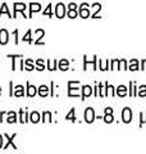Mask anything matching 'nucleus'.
<instances>
[{
    "instance_id": "20",
    "label": "nucleus",
    "mask_w": 146,
    "mask_h": 154,
    "mask_svg": "<svg viewBox=\"0 0 146 154\" xmlns=\"http://www.w3.org/2000/svg\"><path fill=\"white\" fill-rule=\"evenodd\" d=\"M26 69H28V71H32L33 69V66H32V60L31 59L26 60Z\"/></svg>"
},
{
    "instance_id": "11",
    "label": "nucleus",
    "mask_w": 146,
    "mask_h": 154,
    "mask_svg": "<svg viewBox=\"0 0 146 154\" xmlns=\"http://www.w3.org/2000/svg\"><path fill=\"white\" fill-rule=\"evenodd\" d=\"M17 121V114L14 112H9L8 113V122L9 123H14Z\"/></svg>"
},
{
    "instance_id": "4",
    "label": "nucleus",
    "mask_w": 146,
    "mask_h": 154,
    "mask_svg": "<svg viewBox=\"0 0 146 154\" xmlns=\"http://www.w3.org/2000/svg\"><path fill=\"white\" fill-rule=\"evenodd\" d=\"M8 36H9V33H8L7 30H0V44L5 45L8 42V40H9Z\"/></svg>"
},
{
    "instance_id": "22",
    "label": "nucleus",
    "mask_w": 146,
    "mask_h": 154,
    "mask_svg": "<svg viewBox=\"0 0 146 154\" xmlns=\"http://www.w3.org/2000/svg\"><path fill=\"white\" fill-rule=\"evenodd\" d=\"M36 64H37V69H38V71H42L44 68H45V67H44V62H42L41 59H38Z\"/></svg>"
},
{
    "instance_id": "1",
    "label": "nucleus",
    "mask_w": 146,
    "mask_h": 154,
    "mask_svg": "<svg viewBox=\"0 0 146 154\" xmlns=\"http://www.w3.org/2000/svg\"><path fill=\"white\" fill-rule=\"evenodd\" d=\"M95 119V113H94V109L92 108H87L85 110V121L87 123H91L92 121Z\"/></svg>"
},
{
    "instance_id": "18",
    "label": "nucleus",
    "mask_w": 146,
    "mask_h": 154,
    "mask_svg": "<svg viewBox=\"0 0 146 154\" xmlns=\"http://www.w3.org/2000/svg\"><path fill=\"white\" fill-rule=\"evenodd\" d=\"M67 119H69V121H76V117H75V109H71V112L67 114Z\"/></svg>"
},
{
    "instance_id": "26",
    "label": "nucleus",
    "mask_w": 146,
    "mask_h": 154,
    "mask_svg": "<svg viewBox=\"0 0 146 154\" xmlns=\"http://www.w3.org/2000/svg\"><path fill=\"white\" fill-rule=\"evenodd\" d=\"M50 117H51V114L49 113V112H45V113H44V121H46V119H47V121L50 122V121H51V118H50Z\"/></svg>"
},
{
    "instance_id": "35",
    "label": "nucleus",
    "mask_w": 146,
    "mask_h": 154,
    "mask_svg": "<svg viewBox=\"0 0 146 154\" xmlns=\"http://www.w3.org/2000/svg\"><path fill=\"white\" fill-rule=\"evenodd\" d=\"M69 9H76V4H75V3L69 4Z\"/></svg>"
},
{
    "instance_id": "2",
    "label": "nucleus",
    "mask_w": 146,
    "mask_h": 154,
    "mask_svg": "<svg viewBox=\"0 0 146 154\" xmlns=\"http://www.w3.org/2000/svg\"><path fill=\"white\" fill-rule=\"evenodd\" d=\"M122 118H123V122H126V123L132 121V112H131L129 108L123 109V112H122Z\"/></svg>"
},
{
    "instance_id": "38",
    "label": "nucleus",
    "mask_w": 146,
    "mask_h": 154,
    "mask_svg": "<svg viewBox=\"0 0 146 154\" xmlns=\"http://www.w3.org/2000/svg\"><path fill=\"white\" fill-rule=\"evenodd\" d=\"M3 146V137H2V135H0V149H2Z\"/></svg>"
},
{
    "instance_id": "28",
    "label": "nucleus",
    "mask_w": 146,
    "mask_h": 154,
    "mask_svg": "<svg viewBox=\"0 0 146 154\" xmlns=\"http://www.w3.org/2000/svg\"><path fill=\"white\" fill-rule=\"evenodd\" d=\"M27 119H26V113H24V110H21V122L24 123Z\"/></svg>"
},
{
    "instance_id": "9",
    "label": "nucleus",
    "mask_w": 146,
    "mask_h": 154,
    "mask_svg": "<svg viewBox=\"0 0 146 154\" xmlns=\"http://www.w3.org/2000/svg\"><path fill=\"white\" fill-rule=\"evenodd\" d=\"M5 137L8 139V143L5 144V145H4V149H7V148H8L9 145H11V144H12V145H13V149H17V146H16V145H14V144H13V139H14V137H16V135H13V136H12V137H9V136H8V135H5Z\"/></svg>"
},
{
    "instance_id": "17",
    "label": "nucleus",
    "mask_w": 146,
    "mask_h": 154,
    "mask_svg": "<svg viewBox=\"0 0 146 154\" xmlns=\"http://www.w3.org/2000/svg\"><path fill=\"white\" fill-rule=\"evenodd\" d=\"M59 68H60L62 71H65V69H68V62H67L65 59L60 60V63H59Z\"/></svg>"
},
{
    "instance_id": "25",
    "label": "nucleus",
    "mask_w": 146,
    "mask_h": 154,
    "mask_svg": "<svg viewBox=\"0 0 146 154\" xmlns=\"http://www.w3.org/2000/svg\"><path fill=\"white\" fill-rule=\"evenodd\" d=\"M23 40L27 41V42H31V32H30V31H27V33H26V35H24V37H23Z\"/></svg>"
},
{
    "instance_id": "8",
    "label": "nucleus",
    "mask_w": 146,
    "mask_h": 154,
    "mask_svg": "<svg viewBox=\"0 0 146 154\" xmlns=\"http://www.w3.org/2000/svg\"><path fill=\"white\" fill-rule=\"evenodd\" d=\"M41 9V5L40 4H36V3H32L31 4V7H30V14L32 13H35V12H38Z\"/></svg>"
},
{
    "instance_id": "39",
    "label": "nucleus",
    "mask_w": 146,
    "mask_h": 154,
    "mask_svg": "<svg viewBox=\"0 0 146 154\" xmlns=\"http://www.w3.org/2000/svg\"><path fill=\"white\" fill-rule=\"evenodd\" d=\"M0 94H2V88H0Z\"/></svg>"
},
{
    "instance_id": "31",
    "label": "nucleus",
    "mask_w": 146,
    "mask_h": 154,
    "mask_svg": "<svg viewBox=\"0 0 146 154\" xmlns=\"http://www.w3.org/2000/svg\"><path fill=\"white\" fill-rule=\"evenodd\" d=\"M47 64L50 66V67H49V69H51V71L55 69V62H54V63H50V62H47Z\"/></svg>"
},
{
    "instance_id": "24",
    "label": "nucleus",
    "mask_w": 146,
    "mask_h": 154,
    "mask_svg": "<svg viewBox=\"0 0 146 154\" xmlns=\"http://www.w3.org/2000/svg\"><path fill=\"white\" fill-rule=\"evenodd\" d=\"M68 16H69L71 18H76V17H77V12H76V9H71V11L68 12Z\"/></svg>"
},
{
    "instance_id": "29",
    "label": "nucleus",
    "mask_w": 146,
    "mask_h": 154,
    "mask_svg": "<svg viewBox=\"0 0 146 154\" xmlns=\"http://www.w3.org/2000/svg\"><path fill=\"white\" fill-rule=\"evenodd\" d=\"M44 14H45V16H51V7H50V5H47V8L45 9Z\"/></svg>"
},
{
    "instance_id": "23",
    "label": "nucleus",
    "mask_w": 146,
    "mask_h": 154,
    "mask_svg": "<svg viewBox=\"0 0 146 154\" xmlns=\"http://www.w3.org/2000/svg\"><path fill=\"white\" fill-rule=\"evenodd\" d=\"M3 13H7L8 16H9V11H8V7H7V4H3V7H2V11H0V16H2Z\"/></svg>"
},
{
    "instance_id": "34",
    "label": "nucleus",
    "mask_w": 146,
    "mask_h": 154,
    "mask_svg": "<svg viewBox=\"0 0 146 154\" xmlns=\"http://www.w3.org/2000/svg\"><path fill=\"white\" fill-rule=\"evenodd\" d=\"M105 113H113V109H111V108H106L105 109Z\"/></svg>"
},
{
    "instance_id": "5",
    "label": "nucleus",
    "mask_w": 146,
    "mask_h": 154,
    "mask_svg": "<svg viewBox=\"0 0 146 154\" xmlns=\"http://www.w3.org/2000/svg\"><path fill=\"white\" fill-rule=\"evenodd\" d=\"M80 16L82 18H87L90 16V11H89V7L87 4H82V7L80 8Z\"/></svg>"
},
{
    "instance_id": "21",
    "label": "nucleus",
    "mask_w": 146,
    "mask_h": 154,
    "mask_svg": "<svg viewBox=\"0 0 146 154\" xmlns=\"http://www.w3.org/2000/svg\"><path fill=\"white\" fill-rule=\"evenodd\" d=\"M138 95L140 96H146V86H141L138 90Z\"/></svg>"
},
{
    "instance_id": "36",
    "label": "nucleus",
    "mask_w": 146,
    "mask_h": 154,
    "mask_svg": "<svg viewBox=\"0 0 146 154\" xmlns=\"http://www.w3.org/2000/svg\"><path fill=\"white\" fill-rule=\"evenodd\" d=\"M142 69H146V59L142 60Z\"/></svg>"
},
{
    "instance_id": "10",
    "label": "nucleus",
    "mask_w": 146,
    "mask_h": 154,
    "mask_svg": "<svg viewBox=\"0 0 146 154\" xmlns=\"http://www.w3.org/2000/svg\"><path fill=\"white\" fill-rule=\"evenodd\" d=\"M117 94H118L119 96H126V94H127V89H126V86H119L118 89H117Z\"/></svg>"
},
{
    "instance_id": "14",
    "label": "nucleus",
    "mask_w": 146,
    "mask_h": 154,
    "mask_svg": "<svg viewBox=\"0 0 146 154\" xmlns=\"http://www.w3.org/2000/svg\"><path fill=\"white\" fill-rule=\"evenodd\" d=\"M129 69L131 71H137L138 69V62L133 59V60H131V64H129Z\"/></svg>"
},
{
    "instance_id": "3",
    "label": "nucleus",
    "mask_w": 146,
    "mask_h": 154,
    "mask_svg": "<svg viewBox=\"0 0 146 154\" xmlns=\"http://www.w3.org/2000/svg\"><path fill=\"white\" fill-rule=\"evenodd\" d=\"M55 16L58 18H63L65 16V8L63 4H58L56 5V9H55Z\"/></svg>"
},
{
    "instance_id": "12",
    "label": "nucleus",
    "mask_w": 146,
    "mask_h": 154,
    "mask_svg": "<svg viewBox=\"0 0 146 154\" xmlns=\"http://www.w3.org/2000/svg\"><path fill=\"white\" fill-rule=\"evenodd\" d=\"M47 93H49L47 86H45V85L40 86V90H38V94H40L41 96H46V95H47Z\"/></svg>"
},
{
    "instance_id": "19",
    "label": "nucleus",
    "mask_w": 146,
    "mask_h": 154,
    "mask_svg": "<svg viewBox=\"0 0 146 154\" xmlns=\"http://www.w3.org/2000/svg\"><path fill=\"white\" fill-rule=\"evenodd\" d=\"M104 121H105L106 123H111V122H113V116H111V113H106V114H105Z\"/></svg>"
},
{
    "instance_id": "27",
    "label": "nucleus",
    "mask_w": 146,
    "mask_h": 154,
    "mask_svg": "<svg viewBox=\"0 0 146 154\" xmlns=\"http://www.w3.org/2000/svg\"><path fill=\"white\" fill-rule=\"evenodd\" d=\"M108 95L109 96H113L114 95V88H113V86H108Z\"/></svg>"
},
{
    "instance_id": "33",
    "label": "nucleus",
    "mask_w": 146,
    "mask_h": 154,
    "mask_svg": "<svg viewBox=\"0 0 146 154\" xmlns=\"http://www.w3.org/2000/svg\"><path fill=\"white\" fill-rule=\"evenodd\" d=\"M141 117H142V119H141V123L146 122V113H142V114H141Z\"/></svg>"
},
{
    "instance_id": "13",
    "label": "nucleus",
    "mask_w": 146,
    "mask_h": 154,
    "mask_svg": "<svg viewBox=\"0 0 146 154\" xmlns=\"http://www.w3.org/2000/svg\"><path fill=\"white\" fill-rule=\"evenodd\" d=\"M37 93V90L35 86H28V89H27V95L28 96H35Z\"/></svg>"
},
{
    "instance_id": "32",
    "label": "nucleus",
    "mask_w": 146,
    "mask_h": 154,
    "mask_svg": "<svg viewBox=\"0 0 146 154\" xmlns=\"http://www.w3.org/2000/svg\"><path fill=\"white\" fill-rule=\"evenodd\" d=\"M120 66H122V69H127V67H126V60H120Z\"/></svg>"
},
{
    "instance_id": "15",
    "label": "nucleus",
    "mask_w": 146,
    "mask_h": 154,
    "mask_svg": "<svg viewBox=\"0 0 146 154\" xmlns=\"http://www.w3.org/2000/svg\"><path fill=\"white\" fill-rule=\"evenodd\" d=\"M14 96H23V86L18 85L16 88V91H14Z\"/></svg>"
},
{
    "instance_id": "37",
    "label": "nucleus",
    "mask_w": 146,
    "mask_h": 154,
    "mask_svg": "<svg viewBox=\"0 0 146 154\" xmlns=\"http://www.w3.org/2000/svg\"><path fill=\"white\" fill-rule=\"evenodd\" d=\"M117 64H118V60H113V68H115Z\"/></svg>"
},
{
    "instance_id": "7",
    "label": "nucleus",
    "mask_w": 146,
    "mask_h": 154,
    "mask_svg": "<svg viewBox=\"0 0 146 154\" xmlns=\"http://www.w3.org/2000/svg\"><path fill=\"white\" fill-rule=\"evenodd\" d=\"M91 94H92V89H91V86H89V85L84 86V94H82V96H84V99H85V98H87V96H90Z\"/></svg>"
},
{
    "instance_id": "30",
    "label": "nucleus",
    "mask_w": 146,
    "mask_h": 154,
    "mask_svg": "<svg viewBox=\"0 0 146 154\" xmlns=\"http://www.w3.org/2000/svg\"><path fill=\"white\" fill-rule=\"evenodd\" d=\"M36 36H37V38H41L44 36V31L42 30H36Z\"/></svg>"
},
{
    "instance_id": "16",
    "label": "nucleus",
    "mask_w": 146,
    "mask_h": 154,
    "mask_svg": "<svg viewBox=\"0 0 146 154\" xmlns=\"http://www.w3.org/2000/svg\"><path fill=\"white\" fill-rule=\"evenodd\" d=\"M31 121H32L33 123H37L38 121H40V114H38L37 112L31 113Z\"/></svg>"
},
{
    "instance_id": "6",
    "label": "nucleus",
    "mask_w": 146,
    "mask_h": 154,
    "mask_svg": "<svg viewBox=\"0 0 146 154\" xmlns=\"http://www.w3.org/2000/svg\"><path fill=\"white\" fill-rule=\"evenodd\" d=\"M24 9H26V5H24L23 3H16L14 4V12H16V14H17V12H23Z\"/></svg>"
}]
</instances>
